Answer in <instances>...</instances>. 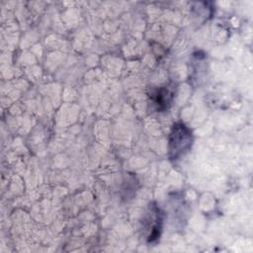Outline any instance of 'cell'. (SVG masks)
<instances>
[{"label": "cell", "instance_id": "cell-1", "mask_svg": "<svg viewBox=\"0 0 253 253\" xmlns=\"http://www.w3.org/2000/svg\"><path fill=\"white\" fill-rule=\"evenodd\" d=\"M193 141L191 130L182 123L173 126L169 137V153L171 159L183 156L191 148Z\"/></svg>", "mask_w": 253, "mask_h": 253}, {"label": "cell", "instance_id": "cell-2", "mask_svg": "<svg viewBox=\"0 0 253 253\" xmlns=\"http://www.w3.org/2000/svg\"><path fill=\"white\" fill-rule=\"evenodd\" d=\"M171 99H172L171 93L166 88H162L157 91L154 102L157 105L158 110H165L167 109V105L171 103Z\"/></svg>", "mask_w": 253, "mask_h": 253}]
</instances>
